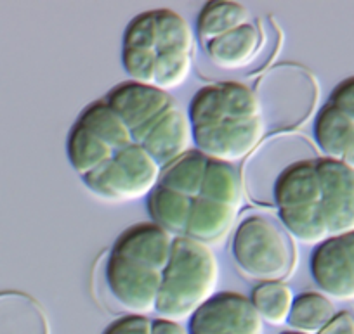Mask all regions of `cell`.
Returning a JSON list of instances; mask_svg holds the SVG:
<instances>
[{"instance_id": "5", "label": "cell", "mask_w": 354, "mask_h": 334, "mask_svg": "<svg viewBox=\"0 0 354 334\" xmlns=\"http://www.w3.org/2000/svg\"><path fill=\"white\" fill-rule=\"evenodd\" d=\"M162 168L142 146L131 144L115 153L110 161L84 177L88 189L108 201L148 197L160 184Z\"/></svg>"}, {"instance_id": "20", "label": "cell", "mask_w": 354, "mask_h": 334, "mask_svg": "<svg viewBox=\"0 0 354 334\" xmlns=\"http://www.w3.org/2000/svg\"><path fill=\"white\" fill-rule=\"evenodd\" d=\"M77 124L87 128L91 134L96 135L104 144L110 146L115 153L134 144L131 128L108 106L106 101H97L88 104L80 113Z\"/></svg>"}, {"instance_id": "25", "label": "cell", "mask_w": 354, "mask_h": 334, "mask_svg": "<svg viewBox=\"0 0 354 334\" xmlns=\"http://www.w3.org/2000/svg\"><path fill=\"white\" fill-rule=\"evenodd\" d=\"M335 315V305L328 296L323 293L306 291L295 296L287 324L292 327V331L318 334Z\"/></svg>"}, {"instance_id": "28", "label": "cell", "mask_w": 354, "mask_h": 334, "mask_svg": "<svg viewBox=\"0 0 354 334\" xmlns=\"http://www.w3.org/2000/svg\"><path fill=\"white\" fill-rule=\"evenodd\" d=\"M155 16L156 30H158L156 52L193 54L195 33L189 23L172 9H156Z\"/></svg>"}, {"instance_id": "34", "label": "cell", "mask_w": 354, "mask_h": 334, "mask_svg": "<svg viewBox=\"0 0 354 334\" xmlns=\"http://www.w3.org/2000/svg\"><path fill=\"white\" fill-rule=\"evenodd\" d=\"M318 334H354V315L349 312H337Z\"/></svg>"}, {"instance_id": "21", "label": "cell", "mask_w": 354, "mask_h": 334, "mask_svg": "<svg viewBox=\"0 0 354 334\" xmlns=\"http://www.w3.org/2000/svg\"><path fill=\"white\" fill-rule=\"evenodd\" d=\"M250 21V11L245 6L230 0H216L203 6L196 21V33L203 43H210L212 40L241 28Z\"/></svg>"}, {"instance_id": "29", "label": "cell", "mask_w": 354, "mask_h": 334, "mask_svg": "<svg viewBox=\"0 0 354 334\" xmlns=\"http://www.w3.org/2000/svg\"><path fill=\"white\" fill-rule=\"evenodd\" d=\"M192 54L185 52H158L155 66L153 85L163 92L181 87L192 73Z\"/></svg>"}, {"instance_id": "12", "label": "cell", "mask_w": 354, "mask_h": 334, "mask_svg": "<svg viewBox=\"0 0 354 334\" xmlns=\"http://www.w3.org/2000/svg\"><path fill=\"white\" fill-rule=\"evenodd\" d=\"M174 239L176 237L172 234L153 222H141L125 229L117 237L111 253L163 272L172 257Z\"/></svg>"}, {"instance_id": "2", "label": "cell", "mask_w": 354, "mask_h": 334, "mask_svg": "<svg viewBox=\"0 0 354 334\" xmlns=\"http://www.w3.org/2000/svg\"><path fill=\"white\" fill-rule=\"evenodd\" d=\"M233 258L247 277L261 282H281L297 264L290 234L268 215H248L236 226Z\"/></svg>"}, {"instance_id": "14", "label": "cell", "mask_w": 354, "mask_h": 334, "mask_svg": "<svg viewBox=\"0 0 354 334\" xmlns=\"http://www.w3.org/2000/svg\"><path fill=\"white\" fill-rule=\"evenodd\" d=\"M192 142L193 127L188 115L174 104L167 109L162 120L156 124L141 146L163 170L177 158L186 155L192 149Z\"/></svg>"}, {"instance_id": "18", "label": "cell", "mask_w": 354, "mask_h": 334, "mask_svg": "<svg viewBox=\"0 0 354 334\" xmlns=\"http://www.w3.org/2000/svg\"><path fill=\"white\" fill-rule=\"evenodd\" d=\"M354 139V120L335 106H323L316 113L315 142L323 156L340 161Z\"/></svg>"}, {"instance_id": "27", "label": "cell", "mask_w": 354, "mask_h": 334, "mask_svg": "<svg viewBox=\"0 0 354 334\" xmlns=\"http://www.w3.org/2000/svg\"><path fill=\"white\" fill-rule=\"evenodd\" d=\"M294 299V291L285 282H261L250 295L252 305L262 322L271 326H283L288 322Z\"/></svg>"}, {"instance_id": "24", "label": "cell", "mask_w": 354, "mask_h": 334, "mask_svg": "<svg viewBox=\"0 0 354 334\" xmlns=\"http://www.w3.org/2000/svg\"><path fill=\"white\" fill-rule=\"evenodd\" d=\"M243 196L245 187L241 173L234 168L233 163L209 159L205 177H203L202 197L240 210Z\"/></svg>"}, {"instance_id": "31", "label": "cell", "mask_w": 354, "mask_h": 334, "mask_svg": "<svg viewBox=\"0 0 354 334\" xmlns=\"http://www.w3.org/2000/svg\"><path fill=\"white\" fill-rule=\"evenodd\" d=\"M158 52L148 49H124L122 50V64L125 73L132 81L145 85H153L155 66Z\"/></svg>"}, {"instance_id": "8", "label": "cell", "mask_w": 354, "mask_h": 334, "mask_svg": "<svg viewBox=\"0 0 354 334\" xmlns=\"http://www.w3.org/2000/svg\"><path fill=\"white\" fill-rule=\"evenodd\" d=\"M189 334H264V322L250 298L224 291L200 306L188 324Z\"/></svg>"}, {"instance_id": "16", "label": "cell", "mask_w": 354, "mask_h": 334, "mask_svg": "<svg viewBox=\"0 0 354 334\" xmlns=\"http://www.w3.org/2000/svg\"><path fill=\"white\" fill-rule=\"evenodd\" d=\"M316 161L318 159L295 163L278 179L273 193L277 210L322 204V182Z\"/></svg>"}, {"instance_id": "6", "label": "cell", "mask_w": 354, "mask_h": 334, "mask_svg": "<svg viewBox=\"0 0 354 334\" xmlns=\"http://www.w3.org/2000/svg\"><path fill=\"white\" fill-rule=\"evenodd\" d=\"M192 127L226 124V121H247L261 118V104L254 88L240 81H221L202 87L188 108Z\"/></svg>"}, {"instance_id": "23", "label": "cell", "mask_w": 354, "mask_h": 334, "mask_svg": "<svg viewBox=\"0 0 354 334\" xmlns=\"http://www.w3.org/2000/svg\"><path fill=\"white\" fill-rule=\"evenodd\" d=\"M66 153L71 166L82 179L115 156V151L110 146L104 144L96 135L78 124L73 125L68 135Z\"/></svg>"}, {"instance_id": "7", "label": "cell", "mask_w": 354, "mask_h": 334, "mask_svg": "<svg viewBox=\"0 0 354 334\" xmlns=\"http://www.w3.org/2000/svg\"><path fill=\"white\" fill-rule=\"evenodd\" d=\"M104 277L113 298L127 312L134 315H148L156 310L162 272L110 253Z\"/></svg>"}, {"instance_id": "13", "label": "cell", "mask_w": 354, "mask_h": 334, "mask_svg": "<svg viewBox=\"0 0 354 334\" xmlns=\"http://www.w3.org/2000/svg\"><path fill=\"white\" fill-rule=\"evenodd\" d=\"M104 101L125 121L131 132L160 117L174 106V99L169 92L160 90L155 85L138 84L132 80L122 81L111 88Z\"/></svg>"}, {"instance_id": "26", "label": "cell", "mask_w": 354, "mask_h": 334, "mask_svg": "<svg viewBox=\"0 0 354 334\" xmlns=\"http://www.w3.org/2000/svg\"><path fill=\"white\" fill-rule=\"evenodd\" d=\"M278 217L290 237L301 241L302 244L318 246L330 237L322 204L278 210Z\"/></svg>"}, {"instance_id": "10", "label": "cell", "mask_w": 354, "mask_h": 334, "mask_svg": "<svg viewBox=\"0 0 354 334\" xmlns=\"http://www.w3.org/2000/svg\"><path fill=\"white\" fill-rule=\"evenodd\" d=\"M266 127L262 118L247 121L205 125L193 128V142L196 149L209 159L234 163L247 159L264 141Z\"/></svg>"}, {"instance_id": "15", "label": "cell", "mask_w": 354, "mask_h": 334, "mask_svg": "<svg viewBox=\"0 0 354 334\" xmlns=\"http://www.w3.org/2000/svg\"><path fill=\"white\" fill-rule=\"evenodd\" d=\"M238 210L217 201L196 197L193 199L192 215L185 236L205 246L221 244L227 239L236 224Z\"/></svg>"}, {"instance_id": "9", "label": "cell", "mask_w": 354, "mask_h": 334, "mask_svg": "<svg viewBox=\"0 0 354 334\" xmlns=\"http://www.w3.org/2000/svg\"><path fill=\"white\" fill-rule=\"evenodd\" d=\"M311 275L328 298L354 299V233L330 236L311 255Z\"/></svg>"}, {"instance_id": "30", "label": "cell", "mask_w": 354, "mask_h": 334, "mask_svg": "<svg viewBox=\"0 0 354 334\" xmlns=\"http://www.w3.org/2000/svg\"><path fill=\"white\" fill-rule=\"evenodd\" d=\"M158 30L155 11L141 12L127 25L124 33V49L156 50Z\"/></svg>"}, {"instance_id": "17", "label": "cell", "mask_w": 354, "mask_h": 334, "mask_svg": "<svg viewBox=\"0 0 354 334\" xmlns=\"http://www.w3.org/2000/svg\"><path fill=\"white\" fill-rule=\"evenodd\" d=\"M259 49L261 32L254 23L233 30L205 46L209 59L223 70H241L254 59Z\"/></svg>"}, {"instance_id": "36", "label": "cell", "mask_w": 354, "mask_h": 334, "mask_svg": "<svg viewBox=\"0 0 354 334\" xmlns=\"http://www.w3.org/2000/svg\"><path fill=\"white\" fill-rule=\"evenodd\" d=\"M281 334H304V333H299V331H285V333Z\"/></svg>"}, {"instance_id": "1", "label": "cell", "mask_w": 354, "mask_h": 334, "mask_svg": "<svg viewBox=\"0 0 354 334\" xmlns=\"http://www.w3.org/2000/svg\"><path fill=\"white\" fill-rule=\"evenodd\" d=\"M219 262L209 246L186 236L174 239L172 257L162 272L156 310L160 319L183 322L216 296Z\"/></svg>"}, {"instance_id": "19", "label": "cell", "mask_w": 354, "mask_h": 334, "mask_svg": "<svg viewBox=\"0 0 354 334\" xmlns=\"http://www.w3.org/2000/svg\"><path fill=\"white\" fill-rule=\"evenodd\" d=\"M193 199L163 186H156L148 196V211L153 224L174 237L185 236L192 215Z\"/></svg>"}, {"instance_id": "22", "label": "cell", "mask_w": 354, "mask_h": 334, "mask_svg": "<svg viewBox=\"0 0 354 334\" xmlns=\"http://www.w3.org/2000/svg\"><path fill=\"white\" fill-rule=\"evenodd\" d=\"M207 165H209V158L205 155H202L196 148L189 149L186 155L177 158L176 161L162 170L158 186L196 199V197L202 196Z\"/></svg>"}, {"instance_id": "32", "label": "cell", "mask_w": 354, "mask_h": 334, "mask_svg": "<svg viewBox=\"0 0 354 334\" xmlns=\"http://www.w3.org/2000/svg\"><path fill=\"white\" fill-rule=\"evenodd\" d=\"M103 334H153V320L148 315L129 313L111 322Z\"/></svg>"}, {"instance_id": "4", "label": "cell", "mask_w": 354, "mask_h": 334, "mask_svg": "<svg viewBox=\"0 0 354 334\" xmlns=\"http://www.w3.org/2000/svg\"><path fill=\"white\" fill-rule=\"evenodd\" d=\"M318 159V151L308 137L280 132L264 139L245 159L241 168L245 193L254 203L274 206V186L292 165Z\"/></svg>"}, {"instance_id": "35", "label": "cell", "mask_w": 354, "mask_h": 334, "mask_svg": "<svg viewBox=\"0 0 354 334\" xmlns=\"http://www.w3.org/2000/svg\"><path fill=\"white\" fill-rule=\"evenodd\" d=\"M340 161H342L347 168L354 170V139H353V142L349 144V148H347V151L344 153V156Z\"/></svg>"}, {"instance_id": "3", "label": "cell", "mask_w": 354, "mask_h": 334, "mask_svg": "<svg viewBox=\"0 0 354 334\" xmlns=\"http://www.w3.org/2000/svg\"><path fill=\"white\" fill-rule=\"evenodd\" d=\"M255 95L266 130L288 132L304 124L318 102V81L308 70L280 64L259 78Z\"/></svg>"}, {"instance_id": "11", "label": "cell", "mask_w": 354, "mask_h": 334, "mask_svg": "<svg viewBox=\"0 0 354 334\" xmlns=\"http://www.w3.org/2000/svg\"><path fill=\"white\" fill-rule=\"evenodd\" d=\"M322 210L330 236L354 233V170L342 161L318 158Z\"/></svg>"}, {"instance_id": "33", "label": "cell", "mask_w": 354, "mask_h": 334, "mask_svg": "<svg viewBox=\"0 0 354 334\" xmlns=\"http://www.w3.org/2000/svg\"><path fill=\"white\" fill-rule=\"evenodd\" d=\"M330 104L354 120V77L346 78L333 88L330 95Z\"/></svg>"}]
</instances>
